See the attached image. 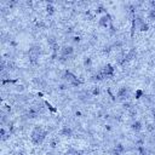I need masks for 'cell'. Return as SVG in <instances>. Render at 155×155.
I'll use <instances>...</instances> for the list:
<instances>
[{
	"label": "cell",
	"mask_w": 155,
	"mask_h": 155,
	"mask_svg": "<svg viewBox=\"0 0 155 155\" xmlns=\"http://www.w3.org/2000/svg\"><path fill=\"white\" fill-rule=\"evenodd\" d=\"M152 115H153V120H154V124H155V109L152 110Z\"/></svg>",
	"instance_id": "cell-29"
},
{
	"label": "cell",
	"mask_w": 155,
	"mask_h": 155,
	"mask_svg": "<svg viewBox=\"0 0 155 155\" xmlns=\"http://www.w3.org/2000/svg\"><path fill=\"white\" fill-rule=\"evenodd\" d=\"M47 134H48V131L44 130L41 126H36V127H34L33 131H32L30 139L35 145H40L44 140L46 139Z\"/></svg>",
	"instance_id": "cell-1"
},
{
	"label": "cell",
	"mask_w": 155,
	"mask_h": 155,
	"mask_svg": "<svg viewBox=\"0 0 155 155\" xmlns=\"http://www.w3.org/2000/svg\"><path fill=\"white\" fill-rule=\"evenodd\" d=\"M39 114H40V111L38 110V108L35 105H32V107H29V108L27 109L26 111V114H24V119H35L39 116Z\"/></svg>",
	"instance_id": "cell-6"
},
{
	"label": "cell",
	"mask_w": 155,
	"mask_h": 155,
	"mask_svg": "<svg viewBox=\"0 0 155 155\" xmlns=\"http://www.w3.org/2000/svg\"><path fill=\"white\" fill-rule=\"evenodd\" d=\"M123 107H124V108H125L126 110H130L131 108H133V105H132V104H131V103H130V102H125V103L123 104Z\"/></svg>",
	"instance_id": "cell-26"
},
{
	"label": "cell",
	"mask_w": 155,
	"mask_h": 155,
	"mask_svg": "<svg viewBox=\"0 0 155 155\" xmlns=\"http://www.w3.org/2000/svg\"><path fill=\"white\" fill-rule=\"evenodd\" d=\"M138 150V153L139 155H149V152H148V149L144 147V145H140V147H136Z\"/></svg>",
	"instance_id": "cell-17"
},
{
	"label": "cell",
	"mask_w": 155,
	"mask_h": 155,
	"mask_svg": "<svg viewBox=\"0 0 155 155\" xmlns=\"http://www.w3.org/2000/svg\"><path fill=\"white\" fill-rule=\"evenodd\" d=\"M74 52H75V48H74L73 45H64L61 48V56L68 58V60L74 55Z\"/></svg>",
	"instance_id": "cell-5"
},
{
	"label": "cell",
	"mask_w": 155,
	"mask_h": 155,
	"mask_svg": "<svg viewBox=\"0 0 155 155\" xmlns=\"http://www.w3.org/2000/svg\"><path fill=\"white\" fill-rule=\"evenodd\" d=\"M113 22L111 21V17H110V15L109 13H104L103 16H102L101 18H99V22H98V24H99V27H102V28H109V26H110V23Z\"/></svg>",
	"instance_id": "cell-7"
},
{
	"label": "cell",
	"mask_w": 155,
	"mask_h": 155,
	"mask_svg": "<svg viewBox=\"0 0 155 155\" xmlns=\"http://www.w3.org/2000/svg\"><path fill=\"white\" fill-rule=\"evenodd\" d=\"M111 50H113V47H111V45H107V46H104V47H103V50H102V51H103V53H109Z\"/></svg>",
	"instance_id": "cell-25"
},
{
	"label": "cell",
	"mask_w": 155,
	"mask_h": 155,
	"mask_svg": "<svg viewBox=\"0 0 155 155\" xmlns=\"http://www.w3.org/2000/svg\"><path fill=\"white\" fill-rule=\"evenodd\" d=\"M47 44H48V46H51L53 47L55 45H57L58 41H57V38L55 35H48L47 36Z\"/></svg>",
	"instance_id": "cell-14"
},
{
	"label": "cell",
	"mask_w": 155,
	"mask_h": 155,
	"mask_svg": "<svg viewBox=\"0 0 155 155\" xmlns=\"http://www.w3.org/2000/svg\"><path fill=\"white\" fill-rule=\"evenodd\" d=\"M69 84L68 82H66V81H63V82H61V84H58L57 85V90L58 91H67L68 89H69Z\"/></svg>",
	"instance_id": "cell-16"
},
{
	"label": "cell",
	"mask_w": 155,
	"mask_h": 155,
	"mask_svg": "<svg viewBox=\"0 0 155 155\" xmlns=\"http://www.w3.org/2000/svg\"><path fill=\"white\" fill-rule=\"evenodd\" d=\"M16 90H17V91H19V92H23V91H24V86H22V85L16 86Z\"/></svg>",
	"instance_id": "cell-28"
},
{
	"label": "cell",
	"mask_w": 155,
	"mask_h": 155,
	"mask_svg": "<svg viewBox=\"0 0 155 155\" xmlns=\"http://www.w3.org/2000/svg\"><path fill=\"white\" fill-rule=\"evenodd\" d=\"M40 47L39 46H33L29 48L28 51V61H29V64L35 67L39 64V57H40Z\"/></svg>",
	"instance_id": "cell-2"
},
{
	"label": "cell",
	"mask_w": 155,
	"mask_h": 155,
	"mask_svg": "<svg viewBox=\"0 0 155 155\" xmlns=\"http://www.w3.org/2000/svg\"><path fill=\"white\" fill-rule=\"evenodd\" d=\"M70 41H72L73 44H79V42L81 41V38H80L79 35H74V36L70 38Z\"/></svg>",
	"instance_id": "cell-21"
},
{
	"label": "cell",
	"mask_w": 155,
	"mask_h": 155,
	"mask_svg": "<svg viewBox=\"0 0 155 155\" xmlns=\"http://www.w3.org/2000/svg\"><path fill=\"white\" fill-rule=\"evenodd\" d=\"M63 80H64L66 82H68L69 85H72V86H79V85L82 84V81L80 79H78L73 73L68 72V70H66L64 74H63Z\"/></svg>",
	"instance_id": "cell-3"
},
{
	"label": "cell",
	"mask_w": 155,
	"mask_h": 155,
	"mask_svg": "<svg viewBox=\"0 0 155 155\" xmlns=\"http://www.w3.org/2000/svg\"><path fill=\"white\" fill-rule=\"evenodd\" d=\"M116 97L120 101H126L130 98V87L129 86H121L118 90V93H116Z\"/></svg>",
	"instance_id": "cell-4"
},
{
	"label": "cell",
	"mask_w": 155,
	"mask_h": 155,
	"mask_svg": "<svg viewBox=\"0 0 155 155\" xmlns=\"http://www.w3.org/2000/svg\"><path fill=\"white\" fill-rule=\"evenodd\" d=\"M57 144H58V140L57 139H51L50 140V148L51 149H55L57 147Z\"/></svg>",
	"instance_id": "cell-23"
},
{
	"label": "cell",
	"mask_w": 155,
	"mask_h": 155,
	"mask_svg": "<svg viewBox=\"0 0 155 155\" xmlns=\"http://www.w3.org/2000/svg\"><path fill=\"white\" fill-rule=\"evenodd\" d=\"M105 129L108 130V131H111V127H110V125H105Z\"/></svg>",
	"instance_id": "cell-30"
},
{
	"label": "cell",
	"mask_w": 155,
	"mask_h": 155,
	"mask_svg": "<svg viewBox=\"0 0 155 155\" xmlns=\"http://www.w3.org/2000/svg\"><path fill=\"white\" fill-rule=\"evenodd\" d=\"M131 129H132L133 132L138 133V132H140V131L143 130V124L140 123L139 120H133L132 124H131Z\"/></svg>",
	"instance_id": "cell-10"
},
{
	"label": "cell",
	"mask_w": 155,
	"mask_h": 155,
	"mask_svg": "<svg viewBox=\"0 0 155 155\" xmlns=\"http://www.w3.org/2000/svg\"><path fill=\"white\" fill-rule=\"evenodd\" d=\"M82 64H84V68L86 70H90L92 68V58L91 57H85L84 58V62H82Z\"/></svg>",
	"instance_id": "cell-13"
},
{
	"label": "cell",
	"mask_w": 155,
	"mask_h": 155,
	"mask_svg": "<svg viewBox=\"0 0 155 155\" xmlns=\"http://www.w3.org/2000/svg\"><path fill=\"white\" fill-rule=\"evenodd\" d=\"M90 93L92 95V97H97V96H99V95H101V87H98V86H95L93 89L91 90Z\"/></svg>",
	"instance_id": "cell-18"
},
{
	"label": "cell",
	"mask_w": 155,
	"mask_h": 155,
	"mask_svg": "<svg viewBox=\"0 0 155 155\" xmlns=\"http://www.w3.org/2000/svg\"><path fill=\"white\" fill-rule=\"evenodd\" d=\"M102 72V74H103L104 78H111V76H114V68L111 64H107L104 66L103 68L101 69Z\"/></svg>",
	"instance_id": "cell-9"
},
{
	"label": "cell",
	"mask_w": 155,
	"mask_h": 155,
	"mask_svg": "<svg viewBox=\"0 0 155 155\" xmlns=\"http://www.w3.org/2000/svg\"><path fill=\"white\" fill-rule=\"evenodd\" d=\"M145 129H147L148 132H153V131H155V124H148Z\"/></svg>",
	"instance_id": "cell-24"
},
{
	"label": "cell",
	"mask_w": 155,
	"mask_h": 155,
	"mask_svg": "<svg viewBox=\"0 0 155 155\" xmlns=\"http://www.w3.org/2000/svg\"><path fill=\"white\" fill-rule=\"evenodd\" d=\"M46 13H47L48 17H51V16H53V15L56 13V7L53 6L52 3H48L46 5Z\"/></svg>",
	"instance_id": "cell-12"
},
{
	"label": "cell",
	"mask_w": 155,
	"mask_h": 155,
	"mask_svg": "<svg viewBox=\"0 0 155 155\" xmlns=\"http://www.w3.org/2000/svg\"><path fill=\"white\" fill-rule=\"evenodd\" d=\"M16 68H17V66L12 61H9V62H7V70H9V72H12V70L16 69Z\"/></svg>",
	"instance_id": "cell-20"
},
{
	"label": "cell",
	"mask_w": 155,
	"mask_h": 155,
	"mask_svg": "<svg viewBox=\"0 0 155 155\" xmlns=\"http://www.w3.org/2000/svg\"><path fill=\"white\" fill-rule=\"evenodd\" d=\"M148 18L150 19V21H155V9L148 10Z\"/></svg>",
	"instance_id": "cell-19"
},
{
	"label": "cell",
	"mask_w": 155,
	"mask_h": 155,
	"mask_svg": "<svg viewBox=\"0 0 155 155\" xmlns=\"http://www.w3.org/2000/svg\"><path fill=\"white\" fill-rule=\"evenodd\" d=\"M60 134L62 136V137L70 138V137H73V134H74V131H73V129L69 125H64V126H62V129L60 131Z\"/></svg>",
	"instance_id": "cell-8"
},
{
	"label": "cell",
	"mask_w": 155,
	"mask_h": 155,
	"mask_svg": "<svg viewBox=\"0 0 155 155\" xmlns=\"http://www.w3.org/2000/svg\"><path fill=\"white\" fill-rule=\"evenodd\" d=\"M9 45H10V47H11V48H16L17 45H18V42L16 40H13V39H10V40H9Z\"/></svg>",
	"instance_id": "cell-22"
},
{
	"label": "cell",
	"mask_w": 155,
	"mask_h": 155,
	"mask_svg": "<svg viewBox=\"0 0 155 155\" xmlns=\"http://www.w3.org/2000/svg\"><path fill=\"white\" fill-rule=\"evenodd\" d=\"M143 95V92L140 91V90H138L137 92H136V98H140V96Z\"/></svg>",
	"instance_id": "cell-27"
},
{
	"label": "cell",
	"mask_w": 155,
	"mask_h": 155,
	"mask_svg": "<svg viewBox=\"0 0 155 155\" xmlns=\"http://www.w3.org/2000/svg\"><path fill=\"white\" fill-rule=\"evenodd\" d=\"M110 45H111V47H113V50H114V48L120 50V48L124 46V42H123V40H120V39H116V40L113 44H110Z\"/></svg>",
	"instance_id": "cell-15"
},
{
	"label": "cell",
	"mask_w": 155,
	"mask_h": 155,
	"mask_svg": "<svg viewBox=\"0 0 155 155\" xmlns=\"http://www.w3.org/2000/svg\"><path fill=\"white\" fill-rule=\"evenodd\" d=\"M33 82H34V84H35L38 87H41V89H45V87L47 86L46 80L44 79V78H41V76H36V78H34V79H33Z\"/></svg>",
	"instance_id": "cell-11"
}]
</instances>
